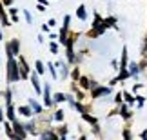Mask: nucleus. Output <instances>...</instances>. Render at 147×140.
Masks as SVG:
<instances>
[{"label":"nucleus","mask_w":147,"mask_h":140,"mask_svg":"<svg viewBox=\"0 0 147 140\" xmlns=\"http://www.w3.org/2000/svg\"><path fill=\"white\" fill-rule=\"evenodd\" d=\"M5 78H7V84H15L20 82V69H18V60L16 57H7V66H5Z\"/></svg>","instance_id":"obj_1"},{"label":"nucleus","mask_w":147,"mask_h":140,"mask_svg":"<svg viewBox=\"0 0 147 140\" xmlns=\"http://www.w3.org/2000/svg\"><path fill=\"white\" fill-rule=\"evenodd\" d=\"M42 98H44V108L51 109V108L55 106V102H53V95H51V86H49V82H44V84H42Z\"/></svg>","instance_id":"obj_2"},{"label":"nucleus","mask_w":147,"mask_h":140,"mask_svg":"<svg viewBox=\"0 0 147 140\" xmlns=\"http://www.w3.org/2000/svg\"><path fill=\"white\" fill-rule=\"evenodd\" d=\"M89 91H91V98H102V97H109L111 95V86H98L96 87H93V89H89Z\"/></svg>","instance_id":"obj_3"},{"label":"nucleus","mask_w":147,"mask_h":140,"mask_svg":"<svg viewBox=\"0 0 147 140\" xmlns=\"http://www.w3.org/2000/svg\"><path fill=\"white\" fill-rule=\"evenodd\" d=\"M16 60H18V69H20L22 80H27V78H29V73H31V68H29V64H27V60L22 57V55H18Z\"/></svg>","instance_id":"obj_4"},{"label":"nucleus","mask_w":147,"mask_h":140,"mask_svg":"<svg viewBox=\"0 0 147 140\" xmlns=\"http://www.w3.org/2000/svg\"><path fill=\"white\" fill-rule=\"evenodd\" d=\"M11 126H13V131H15V135H16V138H18V140L27 138V131H26V127H24L22 122H18V120L15 118L13 122H11Z\"/></svg>","instance_id":"obj_5"},{"label":"nucleus","mask_w":147,"mask_h":140,"mask_svg":"<svg viewBox=\"0 0 147 140\" xmlns=\"http://www.w3.org/2000/svg\"><path fill=\"white\" fill-rule=\"evenodd\" d=\"M118 115H120L123 120H131L134 113L131 111V106H129L127 102H122L120 106H118Z\"/></svg>","instance_id":"obj_6"},{"label":"nucleus","mask_w":147,"mask_h":140,"mask_svg":"<svg viewBox=\"0 0 147 140\" xmlns=\"http://www.w3.org/2000/svg\"><path fill=\"white\" fill-rule=\"evenodd\" d=\"M29 80H31V84H33V87H35V93L40 97L42 95V82H40V75H38L36 71H31L29 73Z\"/></svg>","instance_id":"obj_7"},{"label":"nucleus","mask_w":147,"mask_h":140,"mask_svg":"<svg viewBox=\"0 0 147 140\" xmlns=\"http://www.w3.org/2000/svg\"><path fill=\"white\" fill-rule=\"evenodd\" d=\"M5 47L11 49V55H13V57H18L20 55V40L18 38H11L9 42H5Z\"/></svg>","instance_id":"obj_8"},{"label":"nucleus","mask_w":147,"mask_h":140,"mask_svg":"<svg viewBox=\"0 0 147 140\" xmlns=\"http://www.w3.org/2000/svg\"><path fill=\"white\" fill-rule=\"evenodd\" d=\"M0 26L2 27H9L11 26V20L7 16V11H5V5L2 4V0H0Z\"/></svg>","instance_id":"obj_9"},{"label":"nucleus","mask_w":147,"mask_h":140,"mask_svg":"<svg viewBox=\"0 0 147 140\" xmlns=\"http://www.w3.org/2000/svg\"><path fill=\"white\" fill-rule=\"evenodd\" d=\"M5 118H7L9 122H13L15 118H16V109H15V106H13V102H9V104H5Z\"/></svg>","instance_id":"obj_10"},{"label":"nucleus","mask_w":147,"mask_h":140,"mask_svg":"<svg viewBox=\"0 0 147 140\" xmlns=\"http://www.w3.org/2000/svg\"><path fill=\"white\" fill-rule=\"evenodd\" d=\"M16 113H18L20 116H26V118H31L33 115V109H31V106L29 104H26V106H18V109H16Z\"/></svg>","instance_id":"obj_11"},{"label":"nucleus","mask_w":147,"mask_h":140,"mask_svg":"<svg viewBox=\"0 0 147 140\" xmlns=\"http://www.w3.org/2000/svg\"><path fill=\"white\" fill-rule=\"evenodd\" d=\"M55 66H56V68L60 69V75H58V78H62V80H65V78L69 76V68H67V64H65V62H62V60H60V62H56Z\"/></svg>","instance_id":"obj_12"},{"label":"nucleus","mask_w":147,"mask_h":140,"mask_svg":"<svg viewBox=\"0 0 147 140\" xmlns=\"http://www.w3.org/2000/svg\"><path fill=\"white\" fill-rule=\"evenodd\" d=\"M129 66V53H127V46L122 47V57H120V68L118 69H127Z\"/></svg>","instance_id":"obj_13"},{"label":"nucleus","mask_w":147,"mask_h":140,"mask_svg":"<svg viewBox=\"0 0 147 140\" xmlns=\"http://www.w3.org/2000/svg\"><path fill=\"white\" fill-rule=\"evenodd\" d=\"M27 104L31 106V109H33V113H35V115H42L44 113V106L40 102H36L35 98H29V100H27Z\"/></svg>","instance_id":"obj_14"},{"label":"nucleus","mask_w":147,"mask_h":140,"mask_svg":"<svg viewBox=\"0 0 147 140\" xmlns=\"http://www.w3.org/2000/svg\"><path fill=\"white\" fill-rule=\"evenodd\" d=\"M89 82H91V78H89V76H86V75H80V78H78V87H82L84 89V91H89V87H91V86H89Z\"/></svg>","instance_id":"obj_15"},{"label":"nucleus","mask_w":147,"mask_h":140,"mask_svg":"<svg viewBox=\"0 0 147 140\" xmlns=\"http://www.w3.org/2000/svg\"><path fill=\"white\" fill-rule=\"evenodd\" d=\"M116 22H118V18H116L115 15H111V16H105V18H104V26H105V29H109V27H116V29H118Z\"/></svg>","instance_id":"obj_16"},{"label":"nucleus","mask_w":147,"mask_h":140,"mask_svg":"<svg viewBox=\"0 0 147 140\" xmlns=\"http://www.w3.org/2000/svg\"><path fill=\"white\" fill-rule=\"evenodd\" d=\"M2 124H4V131H5V135H7L9 138H16L15 131H13V126H11V122H9V120H4ZM16 140H18V138H16Z\"/></svg>","instance_id":"obj_17"},{"label":"nucleus","mask_w":147,"mask_h":140,"mask_svg":"<svg viewBox=\"0 0 147 140\" xmlns=\"http://www.w3.org/2000/svg\"><path fill=\"white\" fill-rule=\"evenodd\" d=\"M36 124H35V120H29V122H26L24 124V127H26V131H27V135H38V131H36V127H35Z\"/></svg>","instance_id":"obj_18"},{"label":"nucleus","mask_w":147,"mask_h":140,"mask_svg":"<svg viewBox=\"0 0 147 140\" xmlns=\"http://www.w3.org/2000/svg\"><path fill=\"white\" fill-rule=\"evenodd\" d=\"M127 69H129V73H131V78H136V76L140 75V68H138V62H129Z\"/></svg>","instance_id":"obj_19"},{"label":"nucleus","mask_w":147,"mask_h":140,"mask_svg":"<svg viewBox=\"0 0 147 140\" xmlns=\"http://www.w3.org/2000/svg\"><path fill=\"white\" fill-rule=\"evenodd\" d=\"M67 35H69V29L62 27L60 33H58V44H60V46H65V44H67Z\"/></svg>","instance_id":"obj_20"},{"label":"nucleus","mask_w":147,"mask_h":140,"mask_svg":"<svg viewBox=\"0 0 147 140\" xmlns=\"http://www.w3.org/2000/svg\"><path fill=\"white\" fill-rule=\"evenodd\" d=\"M122 95H123V102H127L129 106H134L136 98H134V93L133 91H122Z\"/></svg>","instance_id":"obj_21"},{"label":"nucleus","mask_w":147,"mask_h":140,"mask_svg":"<svg viewBox=\"0 0 147 140\" xmlns=\"http://www.w3.org/2000/svg\"><path fill=\"white\" fill-rule=\"evenodd\" d=\"M76 16H78L82 22L87 20V11H86V5H84V4H80V5L76 7Z\"/></svg>","instance_id":"obj_22"},{"label":"nucleus","mask_w":147,"mask_h":140,"mask_svg":"<svg viewBox=\"0 0 147 140\" xmlns=\"http://www.w3.org/2000/svg\"><path fill=\"white\" fill-rule=\"evenodd\" d=\"M82 120L84 122H87V124H98V118H96V116H93L91 113H89V111H86V113H82Z\"/></svg>","instance_id":"obj_23"},{"label":"nucleus","mask_w":147,"mask_h":140,"mask_svg":"<svg viewBox=\"0 0 147 140\" xmlns=\"http://www.w3.org/2000/svg\"><path fill=\"white\" fill-rule=\"evenodd\" d=\"M46 68H47V71H49L51 78H53V80H58V71H56V66H55L53 62H47Z\"/></svg>","instance_id":"obj_24"},{"label":"nucleus","mask_w":147,"mask_h":140,"mask_svg":"<svg viewBox=\"0 0 147 140\" xmlns=\"http://www.w3.org/2000/svg\"><path fill=\"white\" fill-rule=\"evenodd\" d=\"M65 98H67V95H65V93H62V91H58V93H55V95H53V102H55V104H62V102H65Z\"/></svg>","instance_id":"obj_25"},{"label":"nucleus","mask_w":147,"mask_h":140,"mask_svg":"<svg viewBox=\"0 0 147 140\" xmlns=\"http://www.w3.org/2000/svg\"><path fill=\"white\" fill-rule=\"evenodd\" d=\"M69 76H71L73 82H78V78H80V68H78L76 64H75V68L69 71Z\"/></svg>","instance_id":"obj_26"},{"label":"nucleus","mask_w":147,"mask_h":140,"mask_svg":"<svg viewBox=\"0 0 147 140\" xmlns=\"http://www.w3.org/2000/svg\"><path fill=\"white\" fill-rule=\"evenodd\" d=\"M35 71L38 73V75H44V73L47 71V68H46V64H44L42 60H36L35 62Z\"/></svg>","instance_id":"obj_27"},{"label":"nucleus","mask_w":147,"mask_h":140,"mask_svg":"<svg viewBox=\"0 0 147 140\" xmlns=\"http://www.w3.org/2000/svg\"><path fill=\"white\" fill-rule=\"evenodd\" d=\"M64 109H56L55 113H53V120L55 122H58V124H62V122H64Z\"/></svg>","instance_id":"obj_28"},{"label":"nucleus","mask_w":147,"mask_h":140,"mask_svg":"<svg viewBox=\"0 0 147 140\" xmlns=\"http://www.w3.org/2000/svg\"><path fill=\"white\" fill-rule=\"evenodd\" d=\"M38 137L40 138H58V135H56L55 131H51V129H46V131L38 133Z\"/></svg>","instance_id":"obj_29"},{"label":"nucleus","mask_w":147,"mask_h":140,"mask_svg":"<svg viewBox=\"0 0 147 140\" xmlns=\"http://www.w3.org/2000/svg\"><path fill=\"white\" fill-rule=\"evenodd\" d=\"M75 109H76L80 115H82V113H86V111H89V108H87L86 104H82L80 100H76V102H75Z\"/></svg>","instance_id":"obj_30"},{"label":"nucleus","mask_w":147,"mask_h":140,"mask_svg":"<svg viewBox=\"0 0 147 140\" xmlns=\"http://www.w3.org/2000/svg\"><path fill=\"white\" fill-rule=\"evenodd\" d=\"M49 51L53 53V55H58V51H60V44L55 42V40H51V42H49Z\"/></svg>","instance_id":"obj_31"},{"label":"nucleus","mask_w":147,"mask_h":140,"mask_svg":"<svg viewBox=\"0 0 147 140\" xmlns=\"http://www.w3.org/2000/svg\"><path fill=\"white\" fill-rule=\"evenodd\" d=\"M56 135H58V138L64 140V138L67 137V126H60V127H58V131H56Z\"/></svg>","instance_id":"obj_32"},{"label":"nucleus","mask_w":147,"mask_h":140,"mask_svg":"<svg viewBox=\"0 0 147 140\" xmlns=\"http://www.w3.org/2000/svg\"><path fill=\"white\" fill-rule=\"evenodd\" d=\"M134 98H136V102H134V104H136V108H138V109H142V108H144V104H145V98H144V97H140V95H136V93H134Z\"/></svg>","instance_id":"obj_33"},{"label":"nucleus","mask_w":147,"mask_h":140,"mask_svg":"<svg viewBox=\"0 0 147 140\" xmlns=\"http://www.w3.org/2000/svg\"><path fill=\"white\" fill-rule=\"evenodd\" d=\"M4 98H5V104H9V102H13V91H11V89L7 87L4 91Z\"/></svg>","instance_id":"obj_34"},{"label":"nucleus","mask_w":147,"mask_h":140,"mask_svg":"<svg viewBox=\"0 0 147 140\" xmlns=\"http://www.w3.org/2000/svg\"><path fill=\"white\" fill-rule=\"evenodd\" d=\"M62 27H65V29H69V27H71V15H65V16H64Z\"/></svg>","instance_id":"obj_35"},{"label":"nucleus","mask_w":147,"mask_h":140,"mask_svg":"<svg viewBox=\"0 0 147 140\" xmlns=\"http://www.w3.org/2000/svg\"><path fill=\"white\" fill-rule=\"evenodd\" d=\"M138 68H140V73H144V71H147V58L144 57L142 60L138 62Z\"/></svg>","instance_id":"obj_36"},{"label":"nucleus","mask_w":147,"mask_h":140,"mask_svg":"<svg viewBox=\"0 0 147 140\" xmlns=\"http://www.w3.org/2000/svg\"><path fill=\"white\" fill-rule=\"evenodd\" d=\"M113 102H115L116 106H120V104L123 102V95H122V93H116L115 97H113Z\"/></svg>","instance_id":"obj_37"},{"label":"nucleus","mask_w":147,"mask_h":140,"mask_svg":"<svg viewBox=\"0 0 147 140\" xmlns=\"http://www.w3.org/2000/svg\"><path fill=\"white\" fill-rule=\"evenodd\" d=\"M122 137L125 138V140H131V138H133V133H131V129H129V127H123V131H122Z\"/></svg>","instance_id":"obj_38"},{"label":"nucleus","mask_w":147,"mask_h":140,"mask_svg":"<svg viewBox=\"0 0 147 140\" xmlns=\"http://www.w3.org/2000/svg\"><path fill=\"white\" fill-rule=\"evenodd\" d=\"M24 18H26L27 24H33V16H31V13H29V9H24Z\"/></svg>","instance_id":"obj_39"},{"label":"nucleus","mask_w":147,"mask_h":140,"mask_svg":"<svg viewBox=\"0 0 147 140\" xmlns=\"http://www.w3.org/2000/svg\"><path fill=\"white\" fill-rule=\"evenodd\" d=\"M7 13H9V16H15V15H18V9L13 7V5H9V7H7Z\"/></svg>","instance_id":"obj_40"},{"label":"nucleus","mask_w":147,"mask_h":140,"mask_svg":"<svg viewBox=\"0 0 147 140\" xmlns=\"http://www.w3.org/2000/svg\"><path fill=\"white\" fill-rule=\"evenodd\" d=\"M91 127H93V135H96V137L102 135V133H100V126H98V124H93Z\"/></svg>","instance_id":"obj_41"},{"label":"nucleus","mask_w":147,"mask_h":140,"mask_svg":"<svg viewBox=\"0 0 147 140\" xmlns=\"http://www.w3.org/2000/svg\"><path fill=\"white\" fill-rule=\"evenodd\" d=\"M116 115H118V106H116L113 111H109V113H107V118H113V116H116Z\"/></svg>","instance_id":"obj_42"},{"label":"nucleus","mask_w":147,"mask_h":140,"mask_svg":"<svg viewBox=\"0 0 147 140\" xmlns=\"http://www.w3.org/2000/svg\"><path fill=\"white\" fill-rule=\"evenodd\" d=\"M142 87H144V84H134V86H133V93H138Z\"/></svg>","instance_id":"obj_43"},{"label":"nucleus","mask_w":147,"mask_h":140,"mask_svg":"<svg viewBox=\"0 0 147 140\" xmlns=\"http://www.w3.org/2000/svg\"><path fill=\"white\" fill-rule=\"evenodd\" d=\"M36 9L40 11V13H44V11H47V5H44V4H38V5H36Z\"/></svg>","instance_id":"obj_44"},{"label":"nucleus","mask_w":147,"mask_h":140,"mask_svg":"<svg viewBox=\"0 0 147 140\" xmlns=\"http://www.w3.org/2000/svg\"><path fill=\"white\" fill-rule=\"evenodd\" d=\"M111 66H113V69H116V71H118V68H120V62H118V60H113Z\"/></svg>","instance_id":"obj_45"},{"label":"nucleus","mask_w":147,"mask_h":140,"mask_svg":"<svg viewBox=\"0 0 147 140\" xmlns=\"http://www.w3.org/2000/svg\"><path fill=\"white\" fill-rule=\"evenodd\" d=\"M47 26H49V27H55V26H56V20H55V18H49V20H47Z\"/></svg>","instance_id":"obj_46"},{"label":"nucleus","mask_w":147,"mask_h":140,"mask_svg":"<svg viewBox=\"0 0 147 140\" xmlns=\"http://www.w3.org/2000/svg\"><path fill=\"white\" fill-rule=\"evenodd\" d=\"M4 120H5V111L0 108V122H4Z\"/></svg>","instance_id":"obj_47"},{"label":"nucleus","mask_w":147,"mask_h":140,"mask_svg":"<svg viewBox=\"0 0 147 140\" xmlns=\"http://www.w3.org/2000/svg\"><path fill=\"white\" fill-rule=\"evenodd\" d=\"M49 29H51V27L47 26V22H46V24H42V31L44 33H49Z\"/></svg>","instance_id":"obj_48"},{"label":"nucleus","mask_w":147,"mask_h":140,"mask_svg":"<svg viewBox=\"0 0 147 140\" xmlns=\"http://www.w3.org/2000/svg\"><path fill=\"white\" fill-rule=\"evenodd\" d=\"M2 4L5 5V7H9V5H13V0H2Z\"/></svg>","instance_id":"obj_49"},{"label":"nucleus","mask_w":147,"mask_h":140,"mask_svg":"<svg viewBox=\"0 0 147 140\" xmlns=\"http://www.w3.org/2000/svg\"><path fill=\"white\" fill-rule=\"evenodd\" d=\"M89 86H91L89 89H93V87H96V86H98V82H96V80H93V78H91V82H89Z\"/></svg>","instance_id":"obj_50"},{"label":"nucleus","mask_w":147,"mask_h":140,"mask_svg":"<svg viewBox=\"0 0 147 140\" xmlns=\"http://www.w3.org/2000/svg\"><path fill=\"white\" fill-rule=\"evenodd\" d=\"M47 38H51V40H58V35H55V33H49Z\"/></svg>","instance_id":"obj_51"},{"label":"nucleus","mask_w":147,"mask_h":140,"mask_svg":"<svg viewBox=\"0 0 147 140\" xmlns=\"http://www.w3.org/2000/svg\"><path fill=\"white\" fill-rule=\"evenodd\" d=\"M18 22V15H15V16H11V24H16Z\"/></svg>","instance_id":"obj_52"},{"label":"nucleus","mask_w":147,"mask_h":140,"mask_svg":"<svg viewBox=\"0 0 147 140\" xmlns=\"http://www.w3.org/2000/svg\"><path fill=\"white\" fill-rule=\"evenodd\" d=\"M36 4H44V5H49V0H36Z\"/></svg>","instance_id":"obj_53"},{"label":"nucleus","mask_w":147,"mask_h":140,"mask_svg":"<svg viewBox=\"0 0 147 140\" xmlns=\"http://www.w3.org/2000/svg\"><path fill=\"white\" fill-rule=\"evenodd\" d=\"M140 137H142V138H144V140H147V129H144V131H142V133H140Z\"/></svg>","instance_id":"obj_54"},{"label":"nucleus","mask_w":147,"mask_h":140,"mask_svg":"<svg viewBox=\"0 0 147 140\" xmlns=\"http://www.w3.org/2000/svg\"><path fill=\"white\" fill-rule=\"evenodd\" d=\"M4 40V35H2V27H0V42Z\"/></svg>","instance_id":"obj_55"},{"label":"nucleus","mask_w":147,"mask_h":140,"mask_svg":"<svg viewBox=\"0 0 147 140\" xmlns=\"http://www.w3.org/2000/svg\"><path fill=\"white\" fill-rule=\"evenodd\" d=\"M0 66H2V60H0Z\"/></svg>","instance_id":"obj_56"},{"label":"nucleus","mask_w":147,"mask_h":140,"mask_svg":"<svg viewBox=\"0 0 147 140\" xmlns=\"http://www.w3.org/2000/svg\"><path fill=\"white\" fill-rule=\"evenodd\" d=\"M0 127H2V122H0Z\"/></svg>","instance_id":"obj_57"}]
</instances>
